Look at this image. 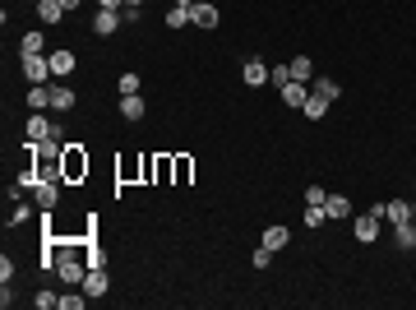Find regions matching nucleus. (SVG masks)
Wrapping results in <instances>:
<instances>
[{"mask_svg":"<svg viewBox=\"0 0 416 310\" xmlns=\"http://www.w3.org/2000/svg\"><path fill=\"white\" fill-rule=\"evenodd\" d=\"M88 176V153L84 144H65V181H84Z\"/></svg>","mask_w":416,"mask_h":310,"instance_id":"7ed1b4c3","label":"nucleus"},{"mask_svg":"<svg viewBox=\"0 0 416 310\" xmlns=\"http://www.w3.org/2000/svg\"><path fill=\"white\" fill-rule=\"evenodd\" d=\"M125 9H144V0H125Z\"/></svg>","mask_w":416,"mask_h":310,"instance_id":"e433bc0d","label":"nucleus"},{"mask_svg":"<svg viewBox=\"0 0 416 310\" xmlns=\"http://www.w3.org/2000/svg\"><path fill=\"white\" fill-rule=\"evenodd\" d=\"M277 98H282V106H292V111H301L305 106V98H310V89H305L301 79H292L287 89H277Z\"/></svg>","mask_w":416,"mask_h":310,"instance_id":"0eeeda50","label":"nucleus"},{"mask_svg":"<svg viewBox=\"0 0 416 310\" xmlns=\"http://www.w3.org/2000/svg\"><path fill=\"white\" fill-rule=\"evenodd\" d=\"M393 241H398V250H416V227H412V218H407V222H393Z\"/></svg>","mask_w":416,"mask_h":310,"instance_id":"6ab92c4d","label":"nucleus"},{"mask_svg":"<svg viewBox=\"0 0 416 310\" xmlns=\"http://www.w3.org/2000/svg\"><path fill=\"white\" fill-rule=\"evenodd\" d=\"M352 231H356L361 246H375V241H380V218H375V213H361V218H352Z\"/></svg>","mask_w":416,"mask_h":310,"instance_id":"39448f33","label":"nucleus"},{"mask_svg":"<svg viewBox=\"0 0 416 310\" xmlns=\"http://www.w3.org/2000/svg\"><path fill=\"white\" fill-rule=\"evenodd\" d=\"M42 46H46L42 33H24V37H19V56H42Z\"/></svg>","mask_w":416,"mask_h":310,"instance_id":"5701e85b","label":"nucleus"},{"mask_svg":"<svg viewBox=\"0 0 416 310\" xmlns=\"http://www.w3.org/2000/svg\"><path fill=\"white\" fill-rule=\"evenodd\" d=\"M287 65H292V79H301V84H310V79H315L310 56H296V61H287Z\"/></svg>","mask_w":416,"mask_h":310,"instance_id":"b1692460","label":"nucleus"},{"mask_svg":"<svg viewBox=\"0 0 416 310\" xmlns=\"http://www.w3.org/2000/svg\"><path fill=\"white\" fill-rule=\"evenodd\" d=\"M250 264H254V269H269V264H273V250L264 246V241H259V250L250 255Z\"/></svg>","mask_w":416,"mask_h":310,"instance_id":"cd10ccee","label":"nucleus"},{"mask_svg":"<svg viewBox=\"0 0 416 310\" xmlns=\"http://www.w3.org/2000/svg\"><path fill=\"white\" fill-rule=\"evenodd\" d=\"M14 274H19V269H14V259L5 255V259H0V278H5V283H14Z\"/></svg>","mask_w":416,"mask_h":310,"instance_id":"473e14b6","label":"nucleus"},{"mask_svg":"<svg viewBox=\"0 0 416 310\" xmlns=\"http://www.w3.org/2000/svg\"><path fill=\"white\" fill-rule=\"evenodd\" d=\"M88 296H61V310H84Z\"/></svg>","mask_w":416,"mask_h":310,"instance_id":"72a5a7b5","label":"nucleus"},{"mask_svg":"<svg viewBox=\"0 0 416 310\" xmlns=\"http://www.w3.org/2000/svg\"><path fill=\"white\" fill-rule=\"evenodd\" d=\"M28 106H33V111H46V106H51V84H33V89H28Z\"/></svg>","mask_w":416,"mask_h":310,"instance_id":"aec40b11","label":"nucleus"},{"mask_svg":"<svg viewBox=\"0 0 416 310\" xmlns=\"http://www.w3.org/2000/svg\"><path fill=\"white\" fill-rule=\"evenodd\" d=\"M324 213H329V218H352V199H347V195H329V199H324Z\"/></svg>","mask_w":416,"mask_h":310,"instance_id":"4be33fe9","label":"nucleus"},{"mask_svg":"<svg viewBox=\"0 0 416 310\" xmlns=\"http://www.w3.org/2000/svg\"><path fill=\"white\" fill-rule=\"evenodd\" d=\"M222 24V14H217L213 0H194V28H217Z\"/></svg>","mask_w":416,"mask_h":310,"instance_id":"9d476101","label":"nucleus"},{"mask_svg":"<svg viewBox=\"0 0 416 310\" xmlns=\"http://www.w3.org/2000/svg\"><path fill=\"white\" fill-rule=\"evenodd\" d=\"M37 19H42V24H61L65 5H61V0H37Z\"/></svg>","mask_w":416,"mask_h":310,"instance_id":"a211bd4d","label":"nucleus"},{"mask_svg":"<svg viewBox=\"0 0 416 310\" xmlns=\"http://www.w3.org/2000/svg\"><path fill=\"white\" fill-rule=\"evenodd\" d=\"M241 79L250 84V89H264V84H269V65H264L259 56H250V61H245V70H241Z\"/></svg>","mask_w":416,"mask_h":310,"instance_id":"6e6552de","label":"nucleus"},{"mask_svg":"<svg viewBox=\"0 0 416 310\" xmlns=\"http://www.w3.org/2000/svg\"><path fill=\"white\" fill-rule=\"evenodd\" d=\"M125 0H97V9H121Z\"/></svg>","mask_w":416,"mask_h":310,"instance_id":"f704fd0d","label":"nucleus"},{"mask_svg":"<svg viewBox=\"0 0 416 310\" xmlns=\"http://www.w3.org/2000/svg\"><path fill=\"white\" fill-rule=\"evenodd\" d=\"M329 106H333L329 98H320V93H310L301 111H305V121H324V116H329Z\"/></svg>","mask_w":416,"mask_h":310,"instance_id":"dca6fc26","label":"nucleus"},{"mask_svg":"<svg viewBox=\"0 0 416 310\" xmlns=\"http://www.w3.org/2000/svg\"><path fill=\"white\" fill-rule=\"evenodd\" d=\"M153 181H157V186L176 181V158H167V153H162V158H153Z\"/></svg>","mask_w":416,"mask_h":310,"instance_id":"f3484780","label":"nucleus"},{"mask_svg":"<svg viewBox=\"0 0 416 310\" xmlns=\"http://www.w3.org/2000/svg\"><path fill=\"white\" fill-rule=\"evenodd\" d=\"M74 89L69 84H51V111H74Z\"/></svg>","mask_w":416,"mask_h":310,"instance_id":"4468645a","label":"nucleus"},{"mask_svg":"<svg viewBox=\"0 0 416 310\" xmlns=\"http://www.w3.org/2000/svg\"><path fill=\"white\" fill-rule=\"evenodd\" d=\"M33 306H37V310H56V306H61V296H56V292H37Z\"/></svg>","mask_w":416,"mask_h":310,"instance_id":"c85d7f7f","label":"nucleus"},{"mask_svg":"<svg viewBox=\"0 0 416 310\" xmlns=\"http://www.w3.org/2000/svg\"><path fill=\"white\" fill-rule=\"evenodd\" d=\"M324 199H329V190H324V186H305V204H324Z\"/></svg>","mask_w":416,"mask_h":310,"instance_id":"c756f323","label":"nucleus"},{"mask_svg":"<svg viewBox=\"0 0 416 310\" xmlns=\"http://www.w3.org/2000/svg\"><path fill=\"white\" fill-rule=\"evenodd\" d=\"M412 227H416V209H412Z\"/></svg>","mask_w":416,"mask_h":310,"instance_id":"4c0bfd02","label":"nucleus"},{"mask_svg":"<svg viewBox=\"0 0 416 310\" xmlns=\"http://www.w3.org/2000/svg\"><path fill=\"white\" fill-rule=\"evenodd\" d=\"M310 93H320V98L338 102V98H342V84H338V79H329V74H315V79H310Z\"/></svg>","mask_w":416,"mask_h":310,"instance_id":"f8f14e48","label":"nucleus"},{"mask_svg":"<svg viewBox=\"0 0 416 310\" xmlns=\"http://www.w3.org/2000/svg\"><path fill=\"white\" fill-rule=\"evenodd\" d=\"M19 65H24V79H28V84H51V79H56L46 56H19Z\"/></svg>","mask_w":416,"mask_h":310,"instance_id":"f257e3e1","label":"nucleus"},{"mask_svg":"<svg viewBox=\"0 0 416 310\" xmlns=\"http://www.w3.org/2000/svg\"><path fill=\"white\" fill-rule=\"evenodd\" d=\"M185 24H194V0H176L167 9V28H185Z\"/></svg>","mask_w":416,"mask_h":310,"instance_id":"1a4fd4ad","label":"nucleus"},{"mask_svg":"<svg viewBox=\"0 0 416 310\" xmlns=\"http://www.w3.org/2000/svg\"><path fill=\"white\" fill-rule=\"evenodd\" d=\"M125 93H139V74H121V98Z\"/></svg>","mask_w":416,"mask_h":310,"instance_id":"2f4dec72","label":"nucleus"},{"mask_svg":"<svg viewBox=\"0 0 416 310\" xmlns=\"http://www.w3.org/2000/svg\"><path fill=\"white\" fill-rule=\"evenodd\" d=\"M324 222H329L324 204H305V227H324Z\"/></svg>","mask_w":416,"mask_h":310,"instance_id":"bb28decb","label":"nucleus"},{"mask_svg":"<svg viewBox=\"0 0 416 310\" xmlns=\"http://www.w3.org/2000/svg\"><path fill=\"white\" fill-rule=\"evenodd\" d=\"M33 209H37V204H19V209H14V222H9V227H19V222H28V218H33Z\"/></svg>","mask_w":416,"mask_h":310,"instance_id":"7c9ffc66","label":"nucleus"},{"mask_svg":"<svg viewBox=\"0 0 416 310\" xmlns=\"http://www.w3.org/2000/svg\"><path fill=\"white\" fill-rule=\"evenodd\" d=\"M61 5H65V14H69V9H79V5H84V0H61Z\"/></svg>","mask_w":416,"mask_h":310,"instance_id":"c9c22d12","label":"nucleus"},{"mask_svg":"<svg viewBox=\"0 0 416 310\" xmlns=\"http://www.w3.org/2000/svg\"><path fill=\"white\" fill-rule=\"evenodd\" d=\"M264 246H269L273 255L292 246V231H287V222H269V227H264Z\"/></svg>","mask_w":416,"mask_h":310,"instance_id":"423d86ee","label":"nucleus"},{"mask_svg":"<svg viewBox=\"0 0 416 310\" xmlns=\"http://www.w3.org/2000/svg\"><path fill=\"white\" fill-rule=\"evenodd\" d=\"M46 61H51V74H74V51H69V46H56L51 56H46Z\"/></svg>","mask_w":416,"mask_h":310,"instance_id":"ddd939ff","label":"nucleus"},{"mask_svg":"<svg viewBox=\"0 0 416 310\" xmlns=\"http://www.w3.org/2000/svg\"><path fill=\"white\" fill-rule=\"evenodd\" d=\"M407 218H412L407 199H389V204H384V222H407Z\"/></svg>","mask_w":416,"mask_h":310,"instance_id":"412c9836","label":"nucleus"},{"mask_svg":"<svg viewBox=\"0 0 416 310\" xmlns=\"http://www.w3.org/2000/svg\"><path fill=\"white\" fill-rule=\"evenodd\" d=\"M190 176H194V158H176V186H190Z\"/></svg>","mask_w":416,"mask_h":310,"instance_id":"393cba45","label":"nucleus"},{"mask_svg":"<svg viewBox=\"0 0 416 310\" xmlns=\"http://www.w3.org/2000/svg\"><path fill=\"white\" fill-rule=\"evenodd\" d=\"M107 287H112L107 269H88L84 274V296H107Z\"/></svg>","mask_w":416,"mask_h":310,"instance_id":"9b49d317","label":"nucleus"},{"mask_svg":"<svg viewBox=\"0 0 416 310\" xmlns=\"http://www.w3.org/2000/svg\"><path fill=\"white\" fill-rule=\"evenodd\" d=\"M144 111H148V102L139 98V93H125V98H121V116H125V121H144Z\"/></svg>","mask_w":416,"mask_h":310,"instance_id":"2eb2a0df","label":"nucleus"},{"mask_svg":"<svg viewBox=\"0 0 416 310\" xmlns=\"http://www.w3.org/2000/svg\"><path fill=\"white\" fill-rule=\"evenodd\" d=\"M61 186H65V181H37V186H33V204H37V213H51L56 204H61Z\"/></svg>","mask_w":416,"mask_h":310,"instance_id":"f03ea898","label":"nucleus"},{"mask_svg":"<svg viewBox=\"0 0 416 310\" xmlns=\"http://www.w3.org/2000/svg\"><path fill=\"white\" fill-rule=\"evenodd\" d=\"M269 84L273 89H287L292 84V65H269Z\"/></svg>","mask_w":416,"mask_h":310,"instance_id":"a878e982","label":"nucleus"},{"mask_svg":"<svg viewBox=\"0 0 416 310\" xmlns=\"http://www.w3.org/2000/svg\"><path fill=\"white\" fill-rule=\"evenodd\" d=\"M93 33L97 37H116L121 33V9H93Z\"/></svg>","mask_w":416,"mask_h":310,"instance_id":"20e7f679","label":"nucleus"}]
</instances>
